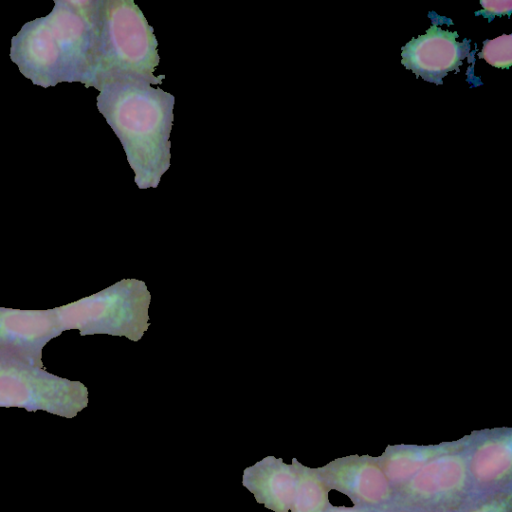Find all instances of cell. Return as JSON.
Instances as JSON below:
<instances>
[{"label": "cell", "mask_w": 512, "mask_h": 512, "mask_svg": "<svg viewBox=\"0 0 512 512\" xmlns=\"http://www.w3.org/2000/svg\"><path fill=\"white\" fill-rule=\"evenodd\" d=\"M458 33L432 25L426 33L411 39L401 49V64L416 77L442 84L451 71L459 72L462 61L469 54L468 43L459 42Z\"/></svg>", "instance_id": "obj_6"}, {"label": "cell", "mask_w": 512, "mask_h": 512, "mask_svg": "<svg viewBox=\"0 0 512 512\" xmlns=\"http://www.w3.org/2000/svg\"><path fill=\"white\" fill-rule=\"evenodd\" d=\"M62 332L54 309L0 307V348L43 367L44 347Z\"/></svg>", "instance_id": "obj_7"}, {"label": "cell", "mask_w": 512, "mask_h": 512, "mask_svg": "<svg viewBox=\"0 0 512 512\" xmlns=\"http://www.w3.org/2000/svg\"><path fill=\"white\" fill-rule=\"evenodd\" d=\"M97 89L99 111L120 139L137 186L157 187L170 166L174 96L135 77L114 78Z\"/></svg>", "instance_id": "obj_1"}, {"label": "cell", "mask_w": 512, "mask_h": 512, "mask_svg": "<svg viewBox=\"0 0 512 512\" xmlns=\"http://www.w3.org/2000/svg\"><path fill=\"white\" fill-rule=\"evenodd\" d=\"M87 405L88 390L80 381L54 375L0 348V407L73 418Z\"/></svg>", "instance_id": "obj_3"}, {"label": "cell", "mask_w": 512, "mask_h": 512, "mask_svg": "<svg viewBox=\"0 0 512 512\" xmlns=\"http://www.w3.org/2000/svg\"><path fill=\"white\" fill-rule=\"evenodd\" d=\"M480 4L482 5L483 10L477 13L484 14L485 17H488L490 15H502V14H509L511 11L512 2L510 0L508 1H480Z\"/></svg>", "instance_id": "obj_13"}, {"label": "cell", "mask_w": 512, "mask_h": 512, "mask_svg": "<svg viewBox=\"0 0 512 512\" xmlns=\"http://www.w3.org/2000/svg\"><path fill=\"white\" fill-rule=\"evenodd\" d=\"M479 58L496 68H509L512 64V36L504 34L485 41Z\"/></svg>", "instance_id": "obj_11"}, {"label": "cell", "mask_w": 512, "mask_h": 512, "mask_svg": "<svg viewBox=\"0 0 512 512\" xmlns=\"http://www.w3.org/2000/svg\"><path fill=\"white\" fill-rule=\"evenodd\" d=\"M371 512H388L387 510L373 509Z\"/></svg>", "instance_id": "obj_16"}, {"label": "cell", "mask_w": 512, "mask_h": 512, "mask_svg": "<svg viewBox=\"0 0 512 512\" xmlns=\"http://www.w3.org/2000/svg\"><path fill=\"white\" fill-rule=\"evenodd\" d=\"M512 436L510 431L481 433L468 447V472L475 493L494 494L511 479Z\"/></svg>", "instance_id": "obj_8"}, {"label": "cell", "mask_w": 512, "mask_h": 512, "mask_svg": "<svg viewBox=\"0 0 512 512\" xmlns=\"http://www.w3.org/2000/svg\"><path fill=\"white\" fill-rule=\"evenodd\" d=\"M317 472L328 489L345 494L357 506L386 510L393 505L394 488L375 457L339 458Z\"/></svg>", "instance_id": "obj_5"}, {"label": "cell", "mask_w": 512, "mask_h": 512, "mask_svg": "<svg viewBox=\"0 0 512 512\" xmlns=\"http://www.w3.org/2000/svg\"><path fill=\"white\" fill-rule=\"evenodd\" d=\"M456 512H511L510 493L487 494L481 499L470 500Z\"/></svg>", "instance_id": "obj_12"}, {"label": "cell", "mask_w": 512, "mask_h": 512, "mask_svg": "<svg viewBox=\"0 0 512 512\" xmlns=\"http://www.w3.org/2000/svg\"><path fill=\"white\" fill-rule=\"evenodd\" d=\"M474 436L465 437L456 442L437 445H395L388 446L385 452L377 457L378 462L393 488L408 481L426 463L433 458L446 453L467 449Z\"/></svg>", "instance_id": "obj_9"}, {"label": "cell", "mask_w": 512, "mask_h": 512, "mask_svg": "<svg viewBox=\"0 0 512 512\" xmlns=\"http://www.w3.org/2000/svg\"><path fill=\"white\" fill-rule=\"evenodd\" d=\"M373 509L360 507L355 505L354 507H336L331 504H327L324 512H371Z\"/></svg>", "instance_id": "obj_14"}, {"label": "cell", "mask_w": 512, "mask_h": 512, "mask_svg": "<svg viewBox=\"0 0 512 512\" xmlns=\"http://www.w3.org/2000/svg\"><path fill=\"white\" fill-rule=\"evenodd\" d=\"M388 512H415L409 509L399 508V507H391L386 509Z\"/></svg>", "instance_id": "obj_15"}, {"label": "cell", "mask_w": 512, "mask_h": 512, "mask_svg": "<svg viewBox=\"0 0 512 512\" xmlns=\"http://www.w3.org/2000/svg\"><path fill=\"white\" fill-rule=\"evenodd\" d=\"M100 48L94 86L118 77H135L161 84L155 77L159 64L153 28L133 1L102 2Z\"/></svg>", "instance_id": "obj_2"}, {"label": "cell", "mask_w": 512, "mask_h": 512, "mask_svg": "<svg viewBox=\"0 0 512 512\" xmlns=\"http://www.w3.org/2000/svg\"><path fill=\"white\" fill-rule=\"evenodd\" d=\"M468 448L437 456L394 489L392 507L415 512H456L472 500Z\"/></svg>", "instance_id": "obj_4"}, {"label": "cell", "mask_w": 512, "mask_h": 512, "mask_svg": "<svg viewBox=\"0 0 512 512\" xmlns=\"http://www.w3.org/2000/svg\"><path fill=\"white\" fill-rule=\"evenodd\" d=\"M297 482L289 512H324L328 488L317 469L306 467L296 460Z\"/></svg>", "instance_id": "obj_10"}]
</instances>
